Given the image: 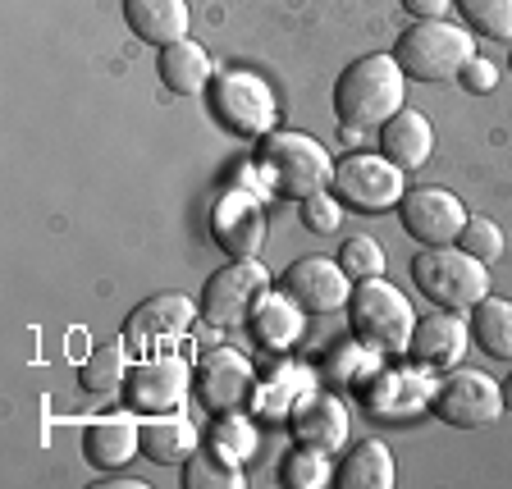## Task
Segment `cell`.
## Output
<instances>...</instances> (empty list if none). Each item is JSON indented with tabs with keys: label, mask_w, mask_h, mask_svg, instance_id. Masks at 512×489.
I'll return each instance as SVG.
<instances>
[{
	"label": "cell",
	"mask_w": 512,
	"mask_h": 489,
	"mask_svg": "<svg viewBox=\"0 0 512 489\" xmlns=\"http://www.w3.org/2000/svg\"><path fill=\"white\" fill-rule=\"evenodd\" d=\"M407 101V74L394 55H362L334 83V115L348 133H366L380 128L384 119H394Z\"/></svg>",
	"instance_id": "obj_1"
},
{
	"label": "cell",
	"mask_w": 512,
	"mask_h": 489,
	"mask_svg": "<svg viewBox=\"0 0 512 489\" xmlns=\"http://www.w3.org/2000/svg\"><path fill=\"white\" fill-rule=\"evenodd\" d=\"M256 170L279 197H316L334 183V156L320 147L311 133H298V128H275L266 138L256 142Z\"/></svg>",
	"instance_id": "obj_2"
},
{
	"label": "cell",
	"mask_w": 512,
	"mask_h": 489,
	"mask_svg": "<svg viewBox=\"0 0 512 489\" xmlns=\"http://www.w3.org/2000/svg\"><path fill=\"white\" fill-rule=\"evenodd\" d=\"M348 325L362 348L380 352V357H398V352L412 348L416 311L403 288H394L384 275H375V279H357V284H352Z\"/></svg>",
	"instance_id": "obj_3"
},
{
	"label": "cell",
	"mask_w": 512,
	"mask_h": 489,
	"mask_svg": "<svg viewBox=\"0 0 512 489\" xmlns=\"http://www.w3.org/2000/svg\"><path fill=\"white\" fill-rule=\"evenodd\" d=\"M412 284L421 298L444 311H471L480 298H490V266L467 256L462 247H426L412 256Z\"/></svg>",
	"instance_id": "obj_4"
},
{
	"label": "cell",
	"mask_w": 512,
	"mask_h": 489,
	"mask_svg": "<svg viewBox=\"0 0 512 489\" xmlns=\"http://www.w3.org/2000/svg\"><path fill=\"white\" fill-rule=\"evenodd\" d=\"M206 101H211L215 124L224 133H234V138L261 142L279 124L275 87L261 74H252V69H224V74H215L211 87H206Z\"/></svg>",
	"instance_id": "obj_5"
},
{
	"label": "cell",
	"mask_w": 512,
	"mask_h": 489,
	"mask_svg": "<svg viewBox=\"0 0 512 489\" xmlns=\"http://www.w3.org/2000/svg\"><path fill=\"white\" fill-rule=\"evenodd\" d=\"M471 55H476V37L448 19H416L394 46V60L403 64V74L416 78V83L458 78Z\"/></svg>",
	"instance_id": "obj_6"
},
{
	"label": "cell",
	"mask_w": 512,
	"mask_h": 489,
	"mask_svg": "<svg viewBox=\"0 0 512 489\" xmlns=\"http://www.w3.org/2000/svg\"><path fill=\"white\" fill-rule=\"evenodd\" d=\"M330 188L343 206H352V211L380 215V211H394V206L403 202L407 170H398L384 151H357V156L334 160Z\"/></svg>",
	"instance_id": "obj_7"
},
{
	"label": "cell",
	"mask_w": 512,
	"mask_h": 489,
	"mask_svg": "<svg viewBox=\"0 0 512 489\" xmlns=\"http://www.w3.org/2000/svg\"><path fill=\"white\" fill-rule=\"evenodd\" d=\"M430 412L453 430H485L508 412V403H503V384H494L485 371H458L453 366L444 384L430 394Z\"/></svg>",
	"instance_id": "obj_8"
},
{
	"label": "cell",
	"mask_w": 512,
	"mask_h": 489,
	"mask_svg": "<svg viewBox=\"0 0 512 489\" xmlns=\"http://www.w3.org/2000/svg\"><path fill=\"white\" fill-rule=\"evenodd\" d=\"M270 288V275L261 261H229L220 266L202 288V316L215 330H238L247 325L252 307L261 302V293Z\"/></svg>",
	"instance_id": "obj_9"
},
{
	"label": "cell",
	"mask_w": 512,
	"mask_h": 489,
	"mask_svg": "<svg viewBox=\"0 0 512 489\" xmlns=\"http://www.w3.org/2000/svg\"><path fill=\"white\" fill-rule=\"evenodd\" d=\"M256 394V371L243 352L234 348H206L192 366V398L206 412H238Z\"/></svg>",
	"instance_id": "obj_10"
},
{
	"label": "cell",
	"mask_w": 512,
	"mask_h": 489,
	"mask_svg": "<svg viewBox=\"0 0 512 489\" xmlns=\"http://www.w3.org/2000/svg\"><path fill=\"white\" fill-rule=\"evenodd\" d=\"M398 215H403L407 238H416L421 247H448V243H458L462 224L471 220L467 206H462L453 192H444V188H412V192H403Z\"/></svg>",
	"instance_id": "obj_11"
},
{
	"label": "cell",
	"mask_w": 512,
	"mask_h": 489,
	"mask_svg": "<svg viewBox=\"0 0 512 489\" xmlns=\"http://www.w3.org/2000/svg\"><path fill=\"white\" fill-rule=\"evenodd\" d=\"M266 206L256 202L252 192H224L220 202L211 206V238L224 247V256L234 261H256L266 247Z\"/></svg>",
	"instance_id": "obj_12"
},
{
	"label": "cell",
	"mask_w": 512,
	"mask_h": 489,
	"mask_svg": "<svg viewBox=\"0 0 512 489\" xmlns=\"http://www.w3.org/2000/svg\"><path fill=\"white\" fill-rule=\"evenodd\" d=\"M284 293H293V302H298L307 316H334V311L348 307L352 279L330 256H298V261L284 270Z\"/></svg>",
	"instance_id": "obj_13"
},
{
	"label": "cell",
	"mask_w": 512,
	"mask_h": 489,
	"mask_svg": "<svg viewBox=\"0 0 512 489\" xmlns=\"http://www.w3.org/2000/svg\"><path fill=\"white\" fill-rule=\"evenodd\" d=\"M128 407H138V412H179V403L188 398L192 389V366L183 357H151L142 362L138 371L128 375Z\"/></svg>",
	"instance_id": "obj_14"
},
{
	"label": "cell",
	"mask_w": 512,
	"mask_h": 489,
	"mask_svg": "<svg viewBox=\"0 0 512 489\" xmlns=\"http://www.w3.org/2000/svg\"><path fill=\"white\" fill-rule=\"evenodd\" d=\"M471 343V320H462V311H444L439 307L435 316L416 320L412 330V357L421 366H435V371H453V366L467 357Z\"/></svg>",
	"instance_id": "obj_15"
},
{
	"label": "cell",
	"mask_w": 512,
	"mask_h": 489,
	"mask_svg": "<svg viewBox=\"0 0 512 489\" xmlns=\"http://www.w3.org/2000/svg\"><path fill=\"white\" fill-rule=\"evenodd\" d=\"M288 430H293L298 444L320 448V453H339V448L348 444L352 421H348V407H343L334 394H316V398H307V403L293 407Z\"/></svg>",
	"instance_id": "obj_16"
},
{
	"label": "cell",
	"mask_w": 512,
	"mask_h": 489,
	"mask_svg": "<svg viewBox=\"0 0 512 489\" xmlns=\"http://www.w3.org/2000/svg\"><path fill=\"white\" fill-rule=\"evenodd\" d=\"M380 151L394 160L398 170H421L430 156H435V128L421 110H398L394 119H384L380 124Z\"/></svg>",
	"instance_id": "obj_17"
},
{
	"label": "cell",
	"mask_w": 512,
	"mask_h": 489,
	"mask_svg": "<svg viewBox=\"0 0 512 489\" xmlns=\"http://www.w3.org/2000/svg\"><path fill=\"white\" fill-rule=\"evenodd\" d=\"M302 316H307V311L293 302V293H270L266 288L261 302L252 307V316H247V330H252V339L266 352H284L302 339V325H307Z\"/></svg>",
	"instance_id": "obj_18"
},
{
	"label": "cell",
	"mask_w": 512,
	"mask_h": 489,
	"mask_svg": "<svg viewBox=\"0 0 512 489\" xmlns=\"http://www.w3.org/2000/svg\"><path fill=\"white\" fill-rule=\"evenodd\" d=\"M124 19L133 37L147 46H174L188 37V0H124Z\"/></svg>",
	"instance_id": "obj_19"
},
{
	"label": "cell",
	"mask_w": 512,
	"mask_h": 489,
	"mask_svg": "<svg viewBox=\"0 0 512 489\" xmlns=\"http://www.w3.org/2000/svg\"><path fill=\"white\" fill-rule=\"evenodd\" d=\"M197 302L183 293H151L133 316H128V334L133 339H170V334H188L197 320Z\"/></svg>",
	"instance_id": "obj_20"
},
{
	"label": "cell",
	"mask_w": 512,
	"mask_h": 489,
	"mask_svg": "<svg viewBox=\"0 0 512 489\" xmlns=\"http://www.w3.org/2000/svg\"><path fill=\"white\" fill-rule=\"evenodd\" d=\"M142 453V430L133 421H96L83 430V458L96 471H119Z\"/></svg>",
	"instance_id": "obj_21"
},
{
	"label": "cell",
	"mask_w": 512,
	"mask_h": 489,
	"mask_svg": "<svg viewBox=\"0 0 512 489\" xmlns=\"http://www.w3.org/2000/svg\"><path fill=\"white\" fill-rule=\"evenodd\" d=\"M156 74L174 96H197L211 87L215 69H211V55L192 42V37H183V42H174V46H160Z\"/></svg>",
	"instance_id": "obj_22"
},
{
	"label": "cell",
	"mask_w": 512,
	"mask_h": 489,
	"mask_svg": "<svg viewBox=\"0 0 512 489\" xmlns=\"http://www.w3.org/2000/svg\"><path fill=\"white\" fill-rule=\"evenodd\" d=\"M398 480L394 453L380 439H362L348 448V458L334 467V485L339 489H389Z\"/></svg>",
	"instance_id": "obj_23"
},
{
	"label": "cell",
	"mask_w": 512,
	"mask_h": 489,
	"mask_svg": "<svg viewBox=\"0 0 512 489\" xmlns=\"http://www.w3.org/2000/svg\"><path fill=\"white\" fill-rule=\"evenodd\" d=\"M142 453L160 467H183V462L197 453V430H192L188 416L179 412H160L142 426Z\"/></svg>",
	"instance_id": "obj_24"
},
{
	"label": "cell",
	"mask_w": 512,
	"mask_h": 489,
	"mask_svg": "<svg viewBox=\"0 0 512 489\" xmlns=\"http://www.w3.org/2000/svg\"><path fill=\"white\" fill-rule=\"evenodd\" d=\"M471 343H480L485 357L512 362V302L508 298H480L471 307Z\"/></svg>",
	"instance_id": "obj_25"
},
{
	"label": "cell",
	"mask_w": 512,
	"mask_h": 489,
	"mask_svg": "<svg viewBox=\"0 0 512 489\" xmlns=\"http://www.w3.org/2000/svg\"><path fill=\"white\" fill-rule=\"evenodd\" d=\"M183 489H243V471L215 444L197 448V453L183 462Z\"/></svg>",
	"instance_id": "obj_26"
},
{
	"label": "cell",
	"mask_w": 512,
	"mask_h": 489,
	"mask_svg": "<svg viewBox=\"0 0 512 489\" xmlns=\"http://www.w3.org/2000/svg\"><path fill=\"white\" fill-rule=\"evenodd\" d=\"M78 384H83V394H96V398H106V394H115V389H124V384H128L124 348H119V343H101V348H96L92 357L78 366Z\"/></svg>",
	"instance_id": "obj_27"
},
{
	"label": "cell",
	"mask_w": 512,
	"mask_h": 489,
	"mask_svg": "<svg viewBox=\"0 0 512 489\" xmlns=\"http://www.w3.org/2000/svg\"><path fill=\"white\" fill-rule=\"evenodd\" d=\"M279 480H284V489H325V485L334 480L330 453L298 444V448H293V453L284 458V467H279Z\"/></svg>",
	"instance_id": "obj_28"
},
{
	"label": "cell",
	"mask_w": 512,
	"mask_h": 489,
	"mask_svg": "<svg viewBox=\"0 0 512 489\" xmlns=\"http://www.w3.org/2000/svg\"><path fill=\"white\" fill-rule=\"evenodd\" d=\"M462 10V19L490 37V42H512V0H453Z\"/></svg>",
	"instance_id": "obj_29"
},
{
	"label": "cell",
	"mask_w": 512,
	"mask_h": 489,
	"mask_svg": "<svg viewBox=\"0 0 512 489\" xmlns=\"http://www.w3.org/2000/svg\"><path fill=\"white\" fill-rule=\"evenodd\" d=\"M211 444L220 448V453H229L234 462H243V458H252L256 453V430H252V421L238 416V412H215Z\"/></svg>",
	"instance_id": "obj_30"
},
{
	"label": "cell",
	"mask_w": 512,
	"mask_h": 489,
	"mask_svg": "<svg viewBox=\"0 0 512 489\" xmlns=\"http://www.w3.org/2000/svg\"><path fill=\"white\" fill-rule=\"evenodd\" d=\"M339 266L348 270L352 284H357V279H375V275H384V247L375 243L371 234H352V238H343V247H339Z\"/></svg>",
	"instance_id": "obj_31"
},
{
	"label": "cell",
	"mask_w": 512,
	"mask_h": 489,
	"mask_svg": "<svg viewBox=\"0 0 512 489\" xmlns=\"http://www.w3.org/2000/svg\"><path fill=\"white\" fill-rule=\"evenodd\" d=\"M458 247L467 256H476V261H485V266H494L503 256V229L494 220H485V215H471V220L462 224Z\"/></svg>",
	"instance_id": "obj_32"
},
{
	"label": "cell",
	"mask_w": 512,
	"mask_h": 489,
	"mask_svg": "<svg viewBox=\"0 0 512 489\" xmlns=\"http://www.w3.org/2000/svg\"><path fill=\"white\" fill-rule=\"evenodd\" d=\"M302 224H307L311 234H334L343 224V206L334 197V188L316 192V197H302Z\"/></svg>",
	"instance_id": "obj_33"
},
{
	"label": "cell",
	"mask_w": 512,
	"mask_h": 489,
	"mask_svg": "<svg viewBox=\"0 0 512 489\" xmlns=\"http://www.w3.org/2000/svg\"><path fill=\"white\" fill-rule=\"evenodd\" d=\"M462 87H467V92H494V83H499V69H494L490 60H480V55H471L467 64H462Z\"/></svg>",
	"instance_id": "obj_34"
},
{
	"label": "cell",
	"mask_w": 512,
	"mask_h": 489,
	"mask_svg": "<svg viewBox=\"0 0 512 489\" xmlns=\"http://www.w3.org/2000/svg\"><path fill=\"white\" fill-rule=\"evenodd\" d=\"M448 5H453V0H403V10L416 14V19H444Z\"/></svg>",
	"instance_id": "obj_35"
},
{
	"label": "cell",
	"mask_w": 512,
	"mask_h": 489,
	"mask_svg": "<svg viewBox=\"0 0 512 489\" xmlns=\"http://www.w3.org/2000/svg\"><path fill=\"white\" fill-rule=\"evenodd\" d=\"M96 489H147V485H142V480H96Z\"/></svg>",
	"instance_id": "obj_36"
},
{
	"label": "cell",
	"mask_w": 512,
	"mask_h": 489,
	"mask_svg": "<svg viewBox=\"0 0 512 489\" xmlns=\"http://www.w3.org/2000/svg\"><path fill=\"white\" fill-rule=\"evenodd\" d=\"M503 403H508V412H512V375L503 380Z\"/></svg>",
	"instance_id": "obj_37"
},
{
	"label": "cell",
	"mask_w": 512,
	"mask_h": 489,
	"mask_svg": "<svg viewBox=\"0 0 512 489\" xmlns=\"http://www.w3.org/2000/svg\"><path fill=\"white\" fill-rule=\"evenodd\" d=\"M508 69H512V60H508Z\"/></svg>",
	"instance_id": "obj_38"
}]
</instances>
